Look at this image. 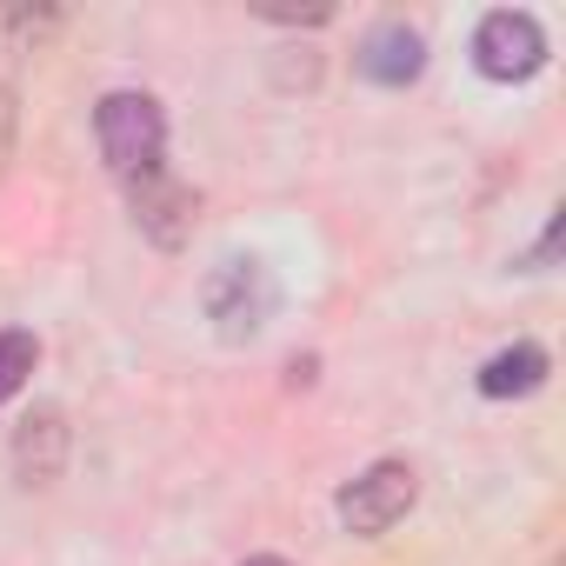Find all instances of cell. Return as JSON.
Masks as SVG:
<instances>
[{"label":"cell","instance_id":"cell-1","mask_svg":"<svg viewBox=\"0 0 566 566\" xmlns=\"http://www.w3.org/2000/svg\"><path fill=\"white\" fill-rule=\"evenodd\" d=\"M94 140H101V160L120 174V180H140L154 167H167V114L154 94L140 87H114L101 107H94Z\"/></svg>","mask_w":566,"mask_h":566},{"label":"cell","instance_id":"cell-8","mask_svg":"<svg viewBox=\"0 0 566 566\" xmlns=\"http://www.w3.org/2000/svg\"><path fill=\"white\" fill-rule=\"evenodd\" d=\"M539 387H546V347H533V340H513V347H500L480 367V394L486 400H526Z\"/></svg>","mask_w":566,"mask_h":566},{"label":"cell","instance_id":"cell-2","mask_svg":"<svg viewBox=\"0 0 566 566\" xmlns=\"http://www.w3.org/2000/svg\"><path fill=\"white\" fill-rule=\"evenodd\" d=\"M273 273H266V260H253V253H233V260H220L213 273H207V287H200V307H207V321H213V334L220 340H253L266 321H273Z\"/></svg>","mask_w":566,"mask_h":566},{"label":"cell","instance_id":"cell-10","mask_svg":"<svg viewBox=\"0 0 566 566\" xmlns=\"http://www.w3.org/2000/svg\"><path fill=\"white\" fill-rule=\"evenodd\" d=\"M8 154H14V87H0V174H8Z\"/></svg>","mask_w":566,"mask_h":566},{"label":"cell","instance_id":"cell-7","mask_svg":"<svg viewBox=\"0 0 566 566\" xmlns=\"http://www.w3.org/2000/svg\"><path fill=\"white\" fill-rule=\"evenodd\" d=\"M67 467V413L61 407H34L14 427V473L21 486H54Z\"/></svg>","mask_w":566,"mask_h":566},{"label":"cell","instance_id":"cell-9","mask_svg":"<svg viewBox=\"0 0 566 566\" xmlns=\"http://www.w3.org/2000/svg\"><path fill=\"white\" fill-rule=\"evenodd\" d=\"M34 367H41V340L28 327H0V407L34 380Z\"/></svg>","mask_w":566,"mask_h":566},{"label":"cell","instance_id":"cell-5","mask_svg":"<svg viewBox=\"0 0 566 566\" xmlns=\"http://www.w3.org/2000/svg\"><path fill=\"white\" fill-rule=\"evenodd\" d=\"M127 207H134V227H140L160 253H180V247L193 240V227H200V193H193L187 180H174L167 167L127 180Z\"/></svg>","mask_w":566,"mask_h":566},{"label":"cell","instance_id":"cell-3","mask_svg":"<svg viewBox=\"0 0 566 566\" xmlns=\"http://www.w3.org/2000/svg\"><path fill=\"white\" fill-rule=\"evenodd\" d=\"M413 500H420V473H413L407 460H374L367 473H354V480L334 493V513H340L347 533L374 539V533L400 526V520L413 513Z\"/></svg>","mask_w":566,"mask_h":566},{"label":"cell","instance_id":"cell-4","mask_svg":"<svg viewBox=\"0 0 566 566\" xmlns=\"http://www.w3.org/2000/svg\"><path fill=\"white\" fill-rule=\"evenodd\" d=\"M473 67H480L486 81H500V87L533 81V74L546 67V34H539V21L520 14V8L486 14V21L473 28Z\"/></svg>","mask_w":566,"mask_h":566},{"label":"cell","instance_id":"cell-12","mask_svg":"<svg viewBox=\"0 0 566 566\" xmlns=\"http://www.w3.org/2000/svg\"><path fill=\"white\" fill-rule=\"evenodd\" d=\"M240 566H294V559H280V553H253V559H240Z\"/></svg>","mask_w":566,"mask_h":566},{"label":"cell","instance_id":"cell-11","mask_svg":"<svg viewBox=\"0 0 566 566\" xmlns=\"http://www.w3.org/2000/svg\"><path fill=\"white\" fill-rule=\"evenodd\" d=\"M559 227H566V220H559V213H553V220H546V233H539V247H533V253H526V266H546V260H553V253H559Z\"/></svg>","mask_w":566,"mask_h":566},{"label":"cell","instance_id":"cell-6","mask_svg":"<svg viewBox=\"0 0 566 566\" xmlns=\"http://www.w3.org/2000/svg\"><path fill=\"white\" fill-rule=\"evenodd\" d=\"M354 74L367 87H413L427 74V34L407 21H380L367 28V41L354 48Z\"/></svg>","mask_w":566,"mask_h":566}]
</instances>
